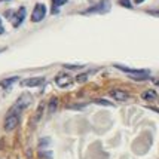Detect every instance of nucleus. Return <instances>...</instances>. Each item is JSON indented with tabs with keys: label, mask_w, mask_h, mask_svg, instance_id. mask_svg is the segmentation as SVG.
<instances>
[{
	"label": "nucleus",
	"mask_w": 159,
	"mask_h": 159,
	"mask_svg": "<svg viewBox=\"0 0 159 159\" xmlns=\"http://www.w3.org/2000/svg\"><path fill=\"white\" fill-rule=\"evenodd\" d=\"M94 103L100 104V106H109V107H113V104H111L110 101H107V100H95Z\"/></svg>",
	"instance_id": "obj_17"
},
{
	"label": "nucleus",
	"mask_w": 159,
	"mask_h": 159,
	"mask_svg": "<svg viewBox=\"0 0 159 159\" xmlns=\"http://www.w3.org/2000/svg\"><path fill=\"white\" fill-rule=\"evenodd\" d=\"M66 69H71V70H77V69H82V66H70V64H66L64 66Z\"/></svg>",
	"instance_id": "obj_19"
},
{
	"label": "nucleus",
	"mask_w": 159,
	"mask_h": 159,
	"mask_svg": "<svg viewBox=\"0 0 159 159\" xmlns=\"http://www.w3.org/2000/svg\"><path fill=\"white\" fill-rule=\"evenodd\" d=\"M20 77L18 76H14V77H6V79H3V80H0V86L3 88V89H9L12 85H14L16 80H18Z\"/></svg>",
	"instance_id": "obj_12"
},
{
	"label": "nucleus",
	"mask_w": 159,
	"mask_h": 159,
	"mask_svg": "<svg viewBox=\"0 0 159 159\" xmlns=\"http://www.w3.org/2000/svg\"><path fill=\"white\" fill-rule=\"evenodd\" d=\"M69 0H51V14L57 15L58 12H60V9H61V6H64L66 3H67Z\"/></svg>",
	"instance_id": "obj_10"
},
{
	"label": "nucleus",
	"mask_w": 159,
	"mask_h": 159,
	"mask_svg": "<svg viewBox=\"0 0 159 159\" xmlns=\"http://www.w3.org/2000/svg\"><path fill=\"white\" fill-rule=\"evenodd\" d=\"M0 2H9V0H0Z\"/></svg>",
	"instance_id": "obj_25"
},
{
	"label": "nucleus",
	"mask_w": 159,
	"mask_h": 159,
	"mask_svg": "<svg viewBox=\"0 0 159 159\" xmlns=\"http://www.w3.org/2000/svg\"><path fill=\"white\" fill-rule=\"evenodd\" d=\"M143 2H144V0H134V3H135V5H141Z\"/></svg>",
	"instance_id": "obj_21"
},
{
	"label": "nucleus",
	"mask_w": 159,
	"mask_h": 159,
	"mask_svg": "<svg viewBox=\"0 0 159 159\" xmlns=\"http://www.w3.org/2000/svg\"><path fill=\"white\" fill-rule=\"evenodd\" d=\"M153 82H155V85H156V86H159V79H153Z\"/></svg>",
	"instance_id": "obj_22"
},
{
	"label": "nucleus",
	"mask_w": 159,
	"mask_h": 159,
	"mask_svg": "<svg viewBox=\"0 0 159 159\" xmlns=\"http://www.w3.org/2000/svg\"><path fill=\"white\" fill-rule=\"evenodd\" d=\"M3 33H5V27H3V22L0 20V34H3Z\"/></svg>",
	"instance_id": "obj_20"
},
{
	"label": "nucleus",
	"mask_w": 159,
	"mask_h": 159,
	"mask_svg": "<svg viewBox=\"0 0 159 159\" xmlns=\"http://www.w3.org/2000/svg\"><path fill=\"white\" fill-rule=\"evenodd\" d=\"M76 80H77L79 83L86 82V80H88V73H82V75H79V76L76 77Z\"/></svg>",
	"instance_id": "obj_16"
},
{
	"label": "nucleus",
	"mask_w": 159,
	"mask_h": 159,
	"mask_svg": "<svg viewBox=\"0 0 159 159\" xmlns=\"http://www.w3.org/2000/svg\"><path fill=\"white\" fill-rule=\"evenodd\" d=\"M55 83L60 86V88H67L73 83V77L66 75V73H60L58 76L55 77Z\"/></svg>",
	"instance_id": "obj_8"
},
{
	"label": "nucleus",
	"mask_w": 159,
	"mask_h": 159,
	"mask_svg": "<svg viewBox=\"0 0 159 159\" xmlns=\"http://www.w3.org/2000/svg\"><path fill=\"white\" fill-rule=\"evenodd\" d=\"M110 97L115 98L116 101H120V103H124L126 101L128 98H129V94L124 89H111L110 91Z\"/></svg>",
	"instance_id": "obj_9"
},
{
	"label": "nucleus",
	"mask_w": 159,
	"mask_h": 159,
	"mask_svg": "<svg viewBox=\"0 0 159 159\" xmlns=\"http://www.w3.org/2000/svg\"><path fill=\"white\" fill-rule=\"evenodd\" d=\"M3 51H5V48H0V52H3Z\"/></svg>",
	"instance_id": "obj_24"
},
{
	"label": "nucleus",
	"mask_w": 159,
	"mask_h": 159,
	"mask_svg": "<svg viewBox=\"0 0 159 159\" xmlns=\"http://www.w3.org/2000/svg\"><path fill=\"white\" fill-rule=\"evenodd\" d=\"M46 16V6L43 3H37L31 12V21L33 22H40L43 21V18Z\"/></svg>",
	"instance_id": "obj_6"
},
{
	"label": "nucleus",
	"mask_w": 159,
	"mask_h": 159,
	"mask_svg": "<svg viewBox=\"0 0 159 159\" xmlns=\"http://www.w3.org/2000/svg\"><path fill=\"white\" fill-rule=\"evenodd\" d=\"M152 14H155V15H159V11H158V12H152Z\"/></svg>",
	"instance_id": "obj_23"
},
{
	"label": "nucleus",
	"mask_w": 159,
	"mask_h": 159,
	"mask_svg": "<svg viewBox=\"0 0 159 159\" xmlns=\"http://www.w3.org/2000/svg\"><path fill=\"white\" fill-rule=\"evenodd\" d=\"M30 104H31V95H30V94H22V95L15 101V104L11 109L15 111H18V113H22V110H25Z\"/></svg>",
	"instance_id": "obj_4"
},
{
	"label": "nucleus",
	"mask_w": 159,
	"mask_h": 159,
	"mask_svg": "<svg viewBox=\"0 0 159 159\" xmlns=\"http://www.w3.org/2000/svg\"><path fill=\"white\" fill-rule=\"evenodd\" d=\"M39 156H40V158H45V159H51L52 158V153L49 152H43V150H39Z\"/></svg>",
	"instance_id": "obj_18"
},
{
	"label": "nucleus",
	"mask_w": 159,
	"mask_h": 159,
	"mask_svg": "<svg viewBox=\"0 0 159 159\" xmlns=\"http://www.w3.org/2000/svg\"><path fill=\"white\" fill-rule=\"evenodd\" d=\"M110 7H111V3L110 0H100L98 3L92 5L91 7H88L86 11H82V14H107L110 12Z\"/></svg>",
	"instance_id": "obj_2"
},
{
	"label": "nucleus",
	"mask_w": 159,
	"mask_h": 159,
	"mask_svg": "<svg viewBox=\"0 0 159 159\" xmlns=\"http://www.w3.org/2000/svg\"><path fill=\"white\" fill-rule=\"evenodd\" d=\"M42 113H43V104L39 106V109H37V111H36V116H34V119H33V122H36V120H39V119L42 118Z\"/></svg>",
	"instance_id": "obj_14"
},
{
	"label": "nucleus",
	"mask_w": 159,
	"mask_h": 159,
	"mask_svg": "<svg viewBox=\"0 0 159 159\" xmlns=\"http://www.w3.org/2000/svg\"><path fill=\"white\" fill-rule=\"evenodd\" d=\"M25 15H27V9H25V6H20V9H18L16 12H14L12 16H11V22H12V25H14L15 28H18L21 24L24 22Z\"/></svg>",
	"instance_id": "obj_5"
},
{
	"label": "nucleus",
	"mask_w": 159,
	"mask_h": 159,
	"mask_svg": "<svg viewBox=\"0 0 159 159\" xmlns=\"http://www.w3.org/2000/svg\"><path fill=\"white\" fill-rule=\"evenodd\" d=\"M118 3L120 5V6L126 7V9H131L132 7V5H131V2H129V0H118Z\"/></svg>",
	"instance_id": "obj_15"
},
{
	"label": "nucleus",
	"mask_w": 159,
	"mask_h": 159,
	"mask_svg": "<svg viewBox=\"0 0 159 159\" xmlns=\"http://www.w3.org/2000/svg\"><path fill=\"white\" fill-rule=\"evenodd\" d=\"M158 98H159V97H158Z\"/></svg>",
	"instance_id": "obj_26"
},
{
	"label": "nucleus",
	"mask_w": 159,
	"mask_h": 159,
	"mask_svg": "<svg viewBox=\"0 0 159 159\" xmlns=\"http://www.w3.org/2000/svg\"><path fill=\"white\" fill-rule=\"evenodd\" d=\"M45 83V77H28V79H24L21 80V86H25V88H37V86H42Z\"/></svg>",
	"instance_id": "obj_7"
},
{
	"label": "nucleus",
	"mask_w": 159,
	"mask_h": 159,
	"mask_svg": "<svg viewBox=\"0 0 159 159\" xmlns=\"http://www.w3.org/2000/svg\"><path fill=\"white\" fill-rule=\"evenodd\" d=\"M141 98H143L144 101L152 103V101H155V100L158 98V94H156V91H153V89H146L144 92L141 94Z\"/></svg>",
	"instance_id": "obj_11"
},
{
	"label": "nucleus",
	"mask_w": 159,
	"mask_h": 159,
	"mask_svg": "<svg viewBox=\"0 0 159 159\" xmlns=\"http://www.w3.org/2000/svg\"><path fill=\"white\" fill-rule=\"evenodd\" d=\"M57 104H58V100L57 98H52L51 101H49V113H54L55 111V107H57Z\"/></svg>",
	"instance_id": "obj_13"
},
{
	"label": "nucleus",
	"mask_w": 159,
	"mask_h": 159,
	"mask_svg": "<svg viewBox=\"0 0 159 159\" xmlns=\"http://www.w3.org/2000/svg\"><path fill=\"white\" fill-rule=\"evenodd\" d=\"M115 67L120 71H125L128 73V76L134 79V80H146L150 77V71L144 69H129V67H125V66H120V64H115Z\"/></svg>",
	"instance_id": "obj_1"
},
{
	"label": "nucleus",
	"mask_w": 159,
	"mask_h": 159,
	"mask_svg": "<svg viewBox=\"0 0 159 159\" xmlns=\"http://www.w3.org/2000/svg\"><path fill=\"white\" fill-rule=\"evenodd\" d=\"M20 119H21V113L9 109L6 119H5V129L6 131H14L15 128L18 126V124H20Z\"/></svg>",
	"instance_id": "obj_3"
}]
</instances>
